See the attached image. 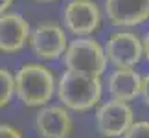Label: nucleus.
<instances>
[{
	"mask_svg": "<svg viewBox=\"0 0 149 138\" xmlns=\"http://www.w3.org/2000/svg\"><path fill=\"white\" fill-rule=\"evenodd\" d=\"M144 54L147 57V61H149V33L144 37Z\"/></svg>",
	"mask_w": 149,
	"mask_h": 138,
	"instance_id": "nucleus-17",
	"label": "nucleus"
},
{
	"mask_svg": "<svg viewBox=\"0 0 149 138\" xmlns=\"http://www.w3.org/2000/svg\"><path fill=\"white\" fill-rule=\"evenodd\" d=\"M39 2H54V0H39Z\"/></svg>",
	"mask_w": 149,
	"mask_h": 138,
	"instance_id": "nucleus-18",
	"label": "nucleus"
},
{
	"mask_svg": "<svg viewBox=\"0 0 149 138\" xmlns=\"http://www.w3.org/2000/svg\"><path fill=\"white\" fill-rule=\"evenodd\" d=\"M133 122L134 114L133 109L127 105V101H120L114 98L111 101L101 103L96 112L98 131L107 138H122L133 125Z\"/></svg>",
	"mask_w": 149,
	"mask_h": 138,
	"instance_id": "nucleus-4",
	"label": "nucleus"
},
{
	"mask_svg": "<svg viewBox=\"0 0 149 138\" xmlns=\"http://www.w3.org/2000/svg\"><path fill=\"white\" fill-rule=\"evenodd\" d=\"M140 96H142V100L146 101V105L149 107V74L142 77V92H140Z\"/></svg>",
	"mask_w": 149,
	"mask_h": 138,
	"instance_id": "nucleus-15",
	"label": "nucleus"
},
{
	"mask_svg": "<svg viewBox=\"0 0 149 138\" xmlns=\"http://www.w3.org/2000/svg\"><path fill=\"white\" fill-rule=\"evenodd\" d=\"M107 54L105 48L94 39L79 37L68 43L65 52V65L66 70L88 74V76H101L107 68Z\"/></svg>",
	"mask_w": 149,
	"mask_h": 138,
	"instance_id": "nucleus-3",
	"label": "nucleus"
},
{
	"mask_svg": "<svg viewBox=\"0 0 149 138\" xmlns=\"http://www.w3.org/2000/svg\"><path fill=\"white\" fill-rule=\"evenodd\" d=\"M105 13L114 26H136L149 19V0H107Z\"/></svg>",
	"mask_w": 149,
	"mask_h": 138,
	"instance_id": "nucleus-10",
	"label": "nucleus"
},
{
	"mask_svg": "<svg viewBox=\"0 0 149 138\" xmlns=\"http://www.w3.org/2000/svg\"><path fill=\"white\" fill-rule=\"evenodd\" d=\"M57 98L66 109L85 112L101 100V81L98 76L66 70L57 83Z\"/></svg>",
	"mask_w": 149,
	"mask_h": 138,
	"instance_id": "nucleus-1",
	"label": "nucleus"
},
{
	"mask_svg": "<svg viewBox=\"0 0 149 138\" xmlns=\"http://www.w3.org/2000/svg\"><path fill=\"white\" fill-rule=\"evenodd\" d=\"M109 92L114 100L133 101L142 92V76L133 68H116L109 76Z\"/></svg>",
	"mask_w": 149,
	"mask_h": 138,
	"instance_id": "nucleus-11",
	"label": "nucleus"
},
{
	"mask_svg": "<svg viewBox=\"0 0 149 138\" xmlns=\"http://www.w3.org/2000/svg\"><path fill=\"white\" fill-rule=\"evenodd\" d=\"M105 54L109 63L116 68H133L144 55V41L129 31L112 33L105 44Z\"/></svg>",
	"mask_w": 149,
	"mask_h": 138,
	"instance_id": "nucleus-5",
	"label": "nucleus"
},
{
	"mask_svg": "<svg viewBox=\"0 0 149 138\" xmlns=\"http://www.w3.org/2000/svg\"><path fill=\"white\" fill-rule=\"evenodd\" d=\"M0 138H22V135L11 125H0Z\"/></svg>",
	"mask_w": 149,
	"mask_h": 138,
	"instance_id": "nucleus-14",
	"label": "nucleus"
},
{
	"mask_svg": "<svg viewBox=\"0 0 149 138\" xmlns=\"http://www.w3.org/2000/svg\"><path fill=\"white\" fill-rule=\"evenodd\" d=\"M15 94V76L6 68H0V109L6 107Z\"/></svg>",
	"mask_w": 149,
	"mask_h": 138,
	"instance_id": "nucleus-12",
	"label": "nucleus"
},
{
	"mask_svg": "<svg viewBox=\"0 0 149 138\" xmlns=\"http://www.w3.org/2000/svg\"><path fill=\"white\" fill-rule=\"evenodd\" d=\"M30 24L19 13L0 15V52L15 54L30 41Z\"/></svg>",
	"mask_w": 149,
	"mask_h": 138,
	"instance_id": "nucleus-9",
	"label": "nucleus"
},
{
	"mask_svg": "<svg viewBox=\"0 0 149 138\" xmlns=\"http://www.w3.org/2000/svg\"><path fill=\"white\" fill-rule=\"evenodd\" d=\"M35 129L41 138H68L72 135V118L65 107H42L35 116Z\"/></svg>",
	"mask_w": 149,
	"mask_h": 138,
	"instance_id": "nucleus-8",
	"label": "nucleus"
},
{
	"mask_svg": "<svg viewBox=\"0 0 149 138\" xmlns=\"http://www.w3.org/2000/svg\"><path fill=\"white\" fill-rule=\"evenodd\" d=\"M123 138H149V122H133Z\"/></svg>",
	"mask_w": 149,
	"mask_h": 138,
	"instance_id": "nucleus-13",
	"label": "nucleus"
},
{
	"mask_svg": "<svg viewBox=\"0 0 149 138\" xmlns=\"http://www.w3.org/2000/svg\"><path fill=\"white\" fill-rule=\"evenodd\" d=\"M63 20L70 33L85 37L100 28L101 13L92 0H70L63 11Z\"/></svg>",
	"mask_w": 149,
	"mask_h": 138,
	"instance_id": "nucleus-6",
	"label": "nucleus"
},
{
	"mask_svg": "<svg viewBox=\"0 0 149 138\" xmlns=\"http://www.w3.org/2000/svg\"><path fill=\"white\" fill-rule=\"evenodd\" d=\"M11 4H13V0H0V15H4L9 9Z\"/></svg>",
	"mask_w": 149,
	"mask_h": 138,
	"instance_id": "nucleus-16",
	"label": "nucleus"
},
{
	"mask_svg": "<svg viewBox=\"0 0 149 138\" xmlns=\"http://www.w3.org/2000/svg\"><path fill=\"white\" fill-rule=\"evenodd\" d=\"M55 79L46 66L24 65L15 74V94L28 107H44L54 98Z\"/></svg>",
	"mask_w": 149,
	"mask_h": 138,
	"instance_id": "nucleus-2",
	"label": "nucleus"
},
{
	"mask_svg": "<svg viewBox=\"0 0 149 138\" xmlns=\"http://www.w3.org/2000/svg\"><path fill=\"white\" fill-rule=\"evenodd\" d=\"M30 46L37 57H41L44 61H54L65 55L68 41L61 26L54 24V22H44L31 31Z\"/></svg>",
	"mask_w": 149,
	"mask_h": 138,
	"instance_id": "nucleus-7",
	"label": "nucleus"
}]
</instances>
